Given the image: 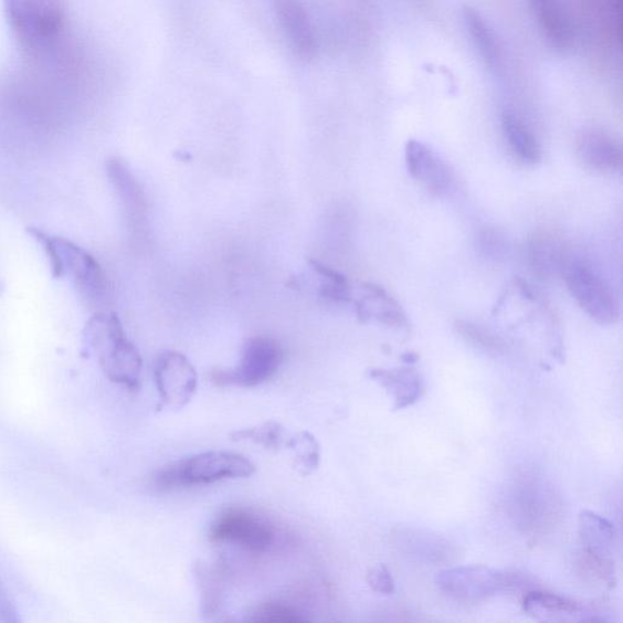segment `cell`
I'll use <instances>...</instances> for the list:
<instances>
[{"mask_svg":"<svg viewBox=\"0 0 623 623\" xmlns=\"http://www.w3.org/2000/svg\"><path fill=\"white\" fill-rule=\"evenodd\" d=\"M83 345L87 352L97 356L105 376L113 382L129 390L139 387L141 356L114 312L99 310L91 318L83 332Z\"/></svg>","mask_w":623,"mask_h":623,"instance_id":"cell-1","label":"cell"},{"mask_svg":"<svg viewBox=\"0 0 623 623\" xmlns=\"http://www.w3.org/2000/svg\"><path fill=\"white\" fill-rule=\"evenodd\" d=\"M255 473L256 466L244 455L211 451L162 466L156 472L154 484L160 489H171L209 485L226 478L250 477Z\"/></svg>","mask_w":623,"mask_h":623,"instance_id":"cell-2","label":"cell"},{"mask_svg":"<svg viewBox=\"0 0 623 623\" xmlns=\"http://www.w3.org/2000/svg\"><path fill=\"white\" fill-rule=\"evenodd\" d=\"M10 27L29 52L42 53L59 40L65 27L64 0H4Z\"/></svg>","mask_w":623,"mask_h":623,"instance_id":"cell-3","label":"cell"},{"mask_svg":"<svg viewBox=\"0 0 623 623\" xmlns=\"http://www.w3.org/2000/svg\"><path fill=\"white\" fill-rule=\"evenodd\" d=\"M562 277L579 306L599 325H614L620 318L619 298L592 262L570 258Z\"/></svg>","mask_w":623,"mask_h":623,"instance_id":"cell-4","label":"cell"},{"mask_svg":"<svg viewBox=\"0 0 623 623\" xmlns=\"http://www.w3.org/2000/svg\"><path fill=\"white\" fill-rule=\"evenodd\" d=\"M284 361L281 344L270 337L246 341L241 363L233 369H215L211 380L218 387L255 388L277 373Z\"/></svg>","mask_w":623,"mask_h":623,"instance_id":"cell-5","label":"cell"},{"mask_svg":"<svg viewBox=\"0 0 623 623\" xmlns=\"http://www.w3.org/2000/svg\"><path fill=\"white\" fill-rule=\"evenodd\" d=\"M274 525L258 513L245 508L222 511L210 527V539L215 543H230L249 552L266 553L275 543Z\"/></svg>","mask_w":623,"mask_h":623,"instance_id":"cell-6","label":"cell"},{"mask_svg":"<svg viewBox=\"0 0 623 623\" xmlns=\"http://www.w3.org/2000/svg\"><path fill=\"white\" fill-rule=\"evenodd\" d=\"M436 583L443 593L458 601L478 602L508 591L515 585V580L509 573L481 566L442 571Z\"/></svg>","mask_w":623,"mask_h":623,"instance_id":"cell-7","label":"cell"},{"mask_svg":"<svg viewBox=\"0 0 623 623\" xmlns=\"http://www.w3.org/2000/svg\"><path fill=\"white\" fill-rule=\"evenodd\" d=\"M156 387L163 404L183 409L198 390V374L189 359L179 352L167 351L156 359L154 368Z\"/></svg>","mask_w":623,"mask_h":623,"instance_id":"cell-8","label":"cell"},{"mask_svg":"<svg viewBox=\"0 0 623 623\" xmlns=\"http://www.w3.org/2000/svg\"><path fill=\"white\" fill-rule=\"evenodd\" d=\"M54 241L64 275H71L77 291L89 305H101L107 294V281L99 262L67 239L54 236Z\"/></svg>","mask_w":623,"mask_h":623,"instance_id":"cell-9","label":"cell"},{"mask_svg":"<svg viewBox=\"0 0 623 623\" xmlns=\"http://www.w3.org/2000/svg\"><path fill=\"white\" fill-rule=\"evenodd\" d=\"M406 170L414 181L430 194L447 196L453 188V173L448 165L424 142L411 139L404 149Z\"/></svg>","mask_w":623,"mask_h":623,"instance_id":"cell-10","label":"cell"},{"mask_svg":"<svg viewBox=\"0 0 623 623\" xmlns=\"http://www.w3.org/2000/svg\"><path fill=\"white\" fill-rule=\"evenodd\" d=\"M352 302L358 319L363 323H377L398 330L410 327L409 318L401 305L379 285L370 283L359 285L356 293L353 291Z\"/></svg>","mask_w":623,"mask_h":623,"instance_id":"cell-11","label":"cell"},{"mask_svg":"<svg viewBox=\"0 0 623 623\" xmlns=\"http://www.w3.org/2000/svg\"><path fill=\"white\" fill-rule=\"evenodd\" d=\"M577 150L587 171L611 176L622 170L620 142L603 129H585L579 137Z\"/></svg>","mask_w":623,"mask_h":623,"instance_id":"cell-12","label":"cell"},{"mask_svg":"<svg viewBox=\"0 0 623 623\" xmlns=\"http://www.w3.org/2000/svg\"><path fill=\"white\" fill-rule=\"evenodd\" d=\"M526 255L534 273L542 279L562 275L571 258L566 243L549 232L535 233L527 242Z\"/></svg>","mask_w":623,"mask_h":623,"instance_id":"cell-13","label":"cell"},{"mask_svg":"<svg viewBox=\"0 0 623 623\" xmlns=\"http://www.w3.org/2000/svg\"><path fill=\"white\" fill-rule=\"evenodd\" d=\"M368 376L392 394L397 411L414 404L425 391L424 379L412 365L397 369L374 368Z\"/></svg>","mask_w":623,"mask_h":623,"instance_id":"cell-14","label":"cell"},{"mask_svg":"<svg viewBox=\"0 0 623 623\" xmlns=\"http://www.w3.org/2000/svg\"><path fill=\"white\" fill-rule=\"evenodd\" d=\"M281 25L299 56L310 57L316 52V35L305 8L298 0H273Z\"/></svg>","mask_w":623,"mask_h":623,"instance_id":"cell-15","label":"cell"},{"mask_svg":"<svg viewBox=\"0 0 623 623\" xmlns=\"http://www.w3.org/2000/svg\"><path fill=\"white\" fill-rule=\"evenodd\" d=\"M501 131L515 160L525 166H535L541 161V146L520 116L510 110L503 112Z\"/></svg>","mask_w":623,"mask_h":623,"instance_id":"cell-16","label":"cell"},{"mask_svg":"<svg viewBox=\"0 0 623 623\" xmlns=\"http://www.w3.org/2000/svg\"><path fill=\"white\" fill-rule=\"evenodd\" d=\"M106 173L109 176L129 220L136 221L144 211V196L134 173L118 158L107 160Z\"/></svg>","mask_w":623,"mask_h":623,"instance_id":"cell-17","label":"cell"},{"mask_svg":"<svg viewBox=\"0 0 623 623\" xmlns=\"http://www.w3.org/2000/svg\"><path fill=\"white\" fill-rule=\"evenodd\" d=\"M580 535L585 556L592 559L608 560L606 555L615 539V527L601 515L582 511L580 515Z\"/></svg>","mask_w":623,"mask_h":623,"instance_id":"cell-18","label":"cell"},{"mask_svg":"<svg viewBox=\"0 0 623 623\" xmlns=\"http://www.w3.org/2000/svg\"><path fill=\"white\" fill-rule=\"evenodd\" d=\"M463 18L467 32L486 64L490 67L497 66L500 56L499 47L494 32L490 31L484 18L471 7L464 8Z\"/></svg>","mask_w":623,"mask_h":623,"instance_id":"cell-19","label":"cell"},{"mask_svg":"<svg viewBox=\"0 0 623 623\" xmlns=\"http://www.w3.org/2000/svg\"><path fill=\"white\" fill-rule=\"evenodd\" d=\"M522 605L527 613L537 616H578L583 615V606L564 596L546 592H530L524 598Z\"/></svg>","mask_w":623,"mask_h":623,"instance_id":"cell-20","label":"cell"},{"mask_svg":"<svg viewBox=\"0 0 623 623\" xmlns=\"http://www.w3.org/2000/svg\"><path fill=\"white\" fill-rule=\"evenodd\" d=\"M312 268L320 279V295L334 303H351L353 287L349 281L337 271L323 265L319 261H309Z\"/></svg>","mask_w":623,"mask_h":623,"instance_id":"cell-21","label":"cell"},{"mask_svg":"<svg viewBox=\"0 0 623 623\" xmlns=\"http://www.w3.org/2000/svg\"><path fill=\"white\" fill-rule=\"evenodd\" d=\"M285 446L293 451L295 467L299 474L309 475L318 469L320 448L314 435L302 431L287 440Z\"/></svg>","mask_w":623,"mask_h":623,"instance_id":"cell-22","label":"cell"},{"mask_svg":"<svg viewBox=\"0 0 623 623\" xmlns=\"http://www.w3.org/2000/svg\"><path fill=\"white\" fill-rule=\"evenodd\" d=\"M285 430L277 422H267L254 427H246L232 434L233 441L253 442L271 451H279L286 445Z\"/></svg>","mask_w":623,"mask_h":623,"instance_id":"cell-23","label":"cell"},{"mask_svg":"<svg viewBox=\"0 0 623 623\" xmlns=\"http://www.w3.org/2000/svg\"><path fill=\"white\" fill-rule=\"evenodd\" d=\"M247 622L254 623H297L306 619L296 609L282 602L261 603L251 609L246 615Z\"/></svg>","mask_w":623,"mask_h":623,"instance_id":"cell-24","label":"cell"},{"mask_svg":"<svg viewBox=\"0 0 623 623\" xmlns=\"http://www.w3.org/2000/svg\"><path fill=\"white\" fill-rule=\"evenodd\" d=\"M455 329L464 340L486 352L496 353L505 349V341L498 335L483 326L475 325L471 320H458L455 323Z\"/></svg>","mask_w":623,"mask_h":623,"instance_id":"cell-25","label":"cell"},{"mask_svg":"<svg viewBox=\"0 0 623 623\" xmlns=\"http://www.w3.org/2000/svg\"><path fill=\"white\" fill-rule=\"evenodd\" d=\"M28 233L34 239L35 242L41 244L43 251L50 260L52 273L54 278L64 277V268L62 260H60L57 249L55 245L54 236L40 230V228H28Z\"/></svg>","mask_w":623,"mask_h":623,"instance_id":"cell-26","label":"cell"},{"mask_svg":"<svg viewBox=\"0 0 623 623\" xmlns=\"http://www.w3.org/2000/svg\"><path fill=\"white\" fill-rule=\"evenodd\" d=\"M478 247L486 256L499 257L506 253V236L493 228H486L477 237Z\"/></svg>","mask_w":623,"mask_h":623,"instance_id":"cell-27","label":"cell"},{"mask_svg":"<svg viewBox=\"0 0 623 623\" xmlns=\"http://www.w3.org/2000/svg\"><path fill=\"white\" fill-rule=\"evenodd\" d=\"M367 582L373 591L380 594H392L394 592V581L386 566H377L369 569Z\"/></svg>","mask_w":623,"mask_h":623,"instance_id":"cell-28","label":"cell"},{"mask_svg":"<svg viewBox=\"0 0 623 623\" xmlns=\"http://www.w3.org/2000/svg\"><path fill=\"white\" fill-rule=\"evenodd\" d=\"M15 615L17 613L13 605H11L2 585H0V621L17 622L18 619Z\"/></svg>","mask_w":623,"mask_h":623,"instance_id":"cell-29","label":"cell"},{"mask_svg":"<svg viewBox=\"0 0 623 623\" xmlns=\"http://www.w3.org/2000/svg\"><path fill=\"white\" fill-rule=\"evenodd\" d=\"M402 359L406 365H414L418 361V356L414 353H406L402 357Z\"/></svg>","mask_w":623,"mask_h":623,"instance_id":"cell-30","label":"cell"}]
</instances>
